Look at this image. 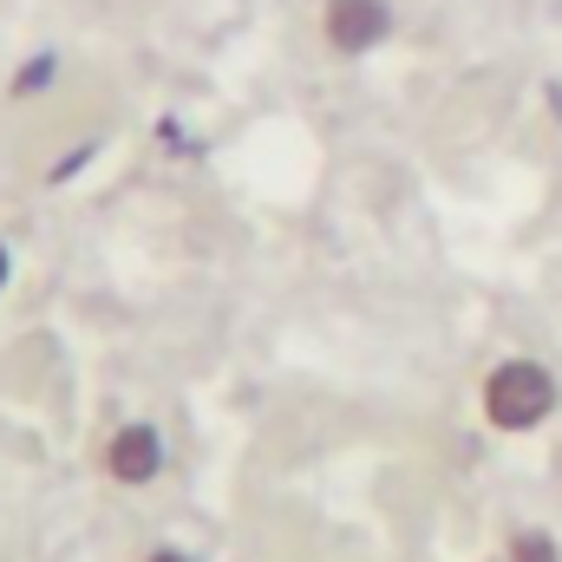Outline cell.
Returning a JSON list of instances; mask_svg holds the SVG:
<instances>
[{"instance_id": "obj_2", "label": "cell", "mask_w": 562, "mask_h": 562, "mask_svg": "<svg viewBox=\"0 0 562 562\" xmlns=\"http://www.w3.org/2000/svg\"><path fill=\"white\" fill-rule=\"evenodd\" d=\"M321 33L340 59H360L373 53L386 33H393V0H327L321 7Z\"/></svg>"}, {"instance_id": "obj_7", "label": "cell", "mask_w": 562, "mask_h": 562, "mask_svg": "<svg viewBox=\"0 0 562 562\" xmlns=\"http://www.w3.org/2000/svg\"><path fill=\"white\" fill-rule=\"evenodd\" d=\"M7 276H13V256H7V243H0V288H7Z\"/></svg>"}, {"instance_id": "obj_3", "label": "cell", "mask_w": 562, "mask_h": 562, "mask_svg": "<svg viewBox=\"0 0 562 562\" xmlns=\"http://www.w3.org/2000/svg\"><path fill=\"white\" fill-rule=\"evenodd\" d=\"M105 471L119 477V484H150L157 471H164V431L157 425H125L112 445H105Z\"/></svg>"}, {"instance_id": "obj_5", "label": "cell", "mask_w": 562, "mask_h": 562, "mask_svg": "<svg viewBox=\"0 0 562 562\" xmlns=\"http://www.w3.org/2000/svg\"><path fill=\"white\" fill-rule=\"evenodd\" d=\"M53 72H59V59H53V53H40V59H26V66H20V79H13V99H26V92H40V86H53Z\"/></svg>"}, {"instance_id": "obj_1", "label": "cell", "mask_w": 562, "mask_h": 562, "mask_svg": "<svg viewBox=\"0 0 562 562\" xmlns=\"http://www.w3.org/2000/svg\"><path fill=\"white\" fill-rule=\"evenodd\" d=\"M557 413V373L543 360H504L484 380V419L497 431H537Z\"/></svg>"}, {"instance_id": "obj_4", "label": "cell", "mask_w": 562, "mask_h": 562, "mask_svg": "<svg viewBox=\"0 0 562 562\" xmlns=\"http://www.w3.org/2000/svg\"><path fill=\"white\" fill-rule=\"evenodd\" d=\"M510 562H562V550L550 530H524V537H510Z\"/></svg>"}, {"instance_id": "obj_6", "label": "cell", "mask_w": 562, "mask_h": 562, "mask_svg": "<svg viewBox=\"0 0 562 562\" xmlns=\"http://www.w3.org/2000/svg\"><path fill=\"white\" fill-rule=\"evenodd\" d=\"M144 562H190V557H183V550H150Z\"/></svg>"}]
</instances>
